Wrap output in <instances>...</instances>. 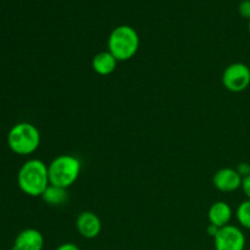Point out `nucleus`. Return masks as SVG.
Segmentation results:
<instances>
[{
  "label": "nucleus",
  "mask_w": 250,
  "mask_h": 250,
  "mask_svg": "<svg viewBox=\"0 0 250 250\" xmlns=\"http://www.w3.org/2000/svg\"><path fill=\"white\" fill-rule=\"evenodd\" d=\"M7 146L17 155H31L41 146V133L34 125L20 122L7 133Z\"/></svg>",
  "instance_id": "3"
},
{
  "label": "nucleus",
  "mask_w": 250,
  "mask_h": 250,
  "mask_svg": "<svg viewBox=\"0 0 250 250\" xmlns=\"http://www.w3.org/2000/svg\"><path fill=\"white\" fill-rule=\"evenodd\" d=\"M219 229H220L219 227H216V226H214V225L209 224V226H208V229H207V232H208V234H209L210 237H212V238H214V237L217 234V232H219Z\"/></svg>",
  "instance_id": "18"
},
{
  "label": "nucleus",
  "mask_w": 250,
  "mask_h": 250,
  "mask_svg": "<svg viewBox=\"0 0 250 250\" xmlns=\"http://www.w3.org/2000/svg\"><path fill=\"white\" fill-rule=\"evenodd\" d=\"M119 61L115 59V56L107 51H100L97 55H94L92 60V67L95 73L100 76H109L116 70V66Z\"/></svg>",
  "instance_id": "11"
},
{
  "label": "nucleus",
  "mask_w": 250,
  "mask_h": 250,
  "mask_svg": "<svg viewBox=\"0 0 250 250\" xmlns=\"http://www.w3.org/2000/svg\"><path fill=\"white\" fill-rule=\"evenodd\" d=\"M139 43L141 42L136 29L128 24H121L110 33L107 48L117 61H127L136 55Z\"/></svg>",
  "instance_id": "2"
},
{
  "label": "nucleus",
  "mask_w": 250,
  "mask_h": 250,
  "mask_svg": "<svg viewBox=\"0 0 250 250\" xmlns=\"http://www.w3.org/2000/svg\"><path fill=\"white\" fill-rule=\"evenodd\" d=\"M248 29H249V33H250V20H249V23H248Z\"/></svg>",
  "instance_id": "19"
},
{
  "label": "nucleus",
  "mask_w": 250,
  "mask_h": 250,
  "mask_svg": "<svg viewBox=\"0 0 250 250\" xmlns=\"http://www.w3.org/2000/svg\"><path fill=\"white\" fill-rule=\"evenodd\" d=\"M81 161L73 155H59L48 165L49 182L67 189L78 180L81 173Z\"/></svg>",
  "instance_id": "4"
},
{
  "label": "nucleus",
  "mask_w": 250,
  "mask_h": 250,
  "mask_svg": "<svg viewBox=\"0 0 250 250\" xmlns=\"http://www.w3.org/2000/svg\"><path fill=\"white\" fill-rule=\"evenodd\" d=\"M233 212H232V208L226 202H220L214 203L211 207L209 208L208 211V219H209V224L214 225V226L221 227L227 226L231 222Z\"/></svg>",
  "instance_id": "10"
},
{
  "label": "nucleus",
  "mask_w": 250,
  "mask_h": 250,
  "mask_svg": "<svg viewBox=\"0 0 250 250\" xmlns=\"http://www.w3.org/2000/svg\"><path fill=\"white\" fill-rule=\"evenodd\" d=\"M237 171H238L239 175L242 176V177H247V176L250 175V165L248 163H241L238 165V167L236 168Z\"/></svg>",
  "instance_id": "15"
},
{
  "label": "nucleus",
  "mask_w": 250,
  "mask_h": 250,
  "mask_svg": "<svg viewBox=\"0 0 250 250\" xmlns=\"http://www.w3.org/2000/svg\"><path fill=\"white\" fill-rule=\"evenodd\" d=\"M238 12L242 17L250 20V0H243L238 6Z\"/></svg>",
  "instance_id": "14"
},
{
  "label": "nucleus",
  "mask_w": 250,
  "mask_h": 250,
  "mask_svg": "<svg viewBox=\"0 0 250 250\" xmlns=\"http://www.w3.org/2000/svg\"><path fill=\"white\" fill-rule=\"evenodd\" d=\"M242 182H243V177L239 175L236 168L231 167L220 168L212 178L215 188L224 193H231L238 188H242Z\"/></svg>",
  "instance_id": "7"
},
{
  "label": "nucleus",
  "mask_w": 250,
  "mask_h": 250,
  "mask_svg": "<svg viewBox=\"0 0 250 250\" xmlns=\"http://www.w3.org/2000/svg\"><path fill=\"white\" fill-rule=\"evenodd\" d=\"M76 229L82 237L93 239L100 234L102 221L94 212L82 211L76 220Z\"/></svg>",
  "instance_id": "8"
},
{
  "label": "nucleus",
  "mask_w": 250,
  "mask_h": 250,
  "mask_svg": "<svg viewBox=\"0 0 250 250\" xmlns=\"http://www.w3.org/2000/svg\"><path fill=\"white\" fill-rule=\"evenodd\" d=\"M214 246L215 250H244L246 236L239 227L227 225L214 237Z\"/></svg>",
  "instance_id": "6"
},
{
  "label": "nucleus",
  "mask_w": 250,
  "mask_h": 250,
  "mask_svg": "<svg viewBox=\"0 0 250 250\" xmlns=\"http://www.w3.org/2000/svg\"><path fill=\"white\" fill-rule=\"evenodd\" d=\"M236 217L242 227L250 229V199L244 200L238 205L236 210Z\"/></svg>",
  "instance_id": "13"
},
{
  "label": "nucleus",
  "mask_w": 250,
  "mask_h": 250,
  "mask_svg": "<svg viewBox=\"0 0 250 250\" xmlns=\"http://www.w3.org/2000/svg\"><path fill=\"white\" fill-rule=\"evenodd\" d=\"M242 189H243L246 197L250 199V175L243 178V182H242Z\"/></svg>",
  "instance_id": "16"
},
{
  "label": "nucleus",
  "mask_w": 250,
  "mask_h": 250,
  "mask_svg": "<svg viewBox=\"0 0 250 250\" xmlns=\"http://www.w3.org/2000/svg\"><path fill=\"white\" fill-rule=\"evenodd\" d=\"M19 188L29 197H42L50 185L48 165L39 159H31L20 167L17 173Z\"/></svg>",
  "instance_id": "1"
},
{
  "label": "nucleus",
  "mask_w": 250,
  "mask_h": 250,
  "mask_svg": "<svg viewBox=\"0 0 250 250\" xmlns=\"http://www.w3.org/2000/svg\"><path fill=\"white\" fill-rule=\"evenodd\" d=\"M55 250H81V249L73 243H62L61 246H59Z\"/></svg>",
  "instance_id": "17"
},
{
  "label": "nucleus",
  "mask_w": 250,
  "mask_h": 250,
  "mask_svg": "<svg viewBox=\"0 0 250 250\" xmlns=\"http://www.w3.org/2000/svg\"><path fill=\"white\" fill-rule=\"evenodd\" d=\"M44 237L36 229H26L20 232L12 244V250H43Z\"/></svg>",
  "instance_id": "9"
},
{
  "label": "nucleus",
  "mask_w": 250,
  "mask_h": 250,
  "mask_svg": "<svg viewBox=\"0 0 250 250\" xmlns=\"http://www.w3.org/2000/svg\"><path fill=\"white\" fill-rule=\"evenodd\" d=\"M42 199L51 207H60L68 200V193L66 188L49 185L48 188L42 194Z\"/></svg>",
  "instance_id": "12"
},
{
  "label": "nucleus",
  "mask_w": 250,
  "mask_h": 250,
  "mask_svg": "<svg viewBox=\"0 0 250 250\" xmlns=\"http://www.w3.org/2000/svg\"><path fill=\"white\" fill-rule=\"evenodd\" d=\"M222 83L229 92H243L250 85V67L243 62L231 63L222 73Z\"/></svg>",
  "instance_id": "5"
}]
</instances>
